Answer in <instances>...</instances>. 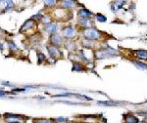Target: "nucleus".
<instances>
[{"mask_svg":"<svg viewBox=\"0 0 147 123\" xmlns=\"http://www.w3.org/2000/svg\"><path fill=\"white\" fill-rule=\"evenodd\" d=\"M34 20L31 19V20H27L26 23L24 24V25H23V27L21 28V31H24L26 30V29H27V28H30V27H31L32 25H34Z\"/></svg>","mask_w":147,"mask_h":123,"instance_id":"6e6552de","label":"nucleus"},{"mask_svg":"<svg viewBox=\"0 0 147 123\" xmlns=\"http://www.w3.org/2000/svg\"><path fill=\"white\" fill-rule=\"evenodd\" d=\"M63 33H64V35H65V37L72 38L73 36L75 35V29H74L72 27H67L65 29H64Z\"/></svg>","mask_w":147,"mask_h":123,"instance_id":"39448f33","label":"nucleus"},{"mask_svg":"<svg viewBox=\"0 0 147 123\" xmlns=\"http://www.w3.org/2000/svg\"><path fill=\"white\" fill-rule=\"evenodd\" d=\"M63 4H64V6L67 7V8H71V7L74 6V2H73V1H64Z\"/></svg>","mask_w":147,"mask_h":123,"instance_id":"2eb2a0df","label":"nucleus"},{"mask_svg":"<svg viewBox=\"0 0 147 123\" xmlns=\"http://www.w3.org/2000/svg\"><path fill=\"white\" fill-rule=\"evenodd\" d=\"M55 3H56V1H45V4L49 5V6H53Z\"/></svg>","mask_w":147,"mask_h":123,"instance_id":"412c9836","label":"nucleus"},{"mask_svg":"<svg viewBox=\"0 0 147 123\" xmlns=\"http://www.w3.org/2000/svg\"><path fill=\"white\" fill-rule=\"evenodd\" d=\"M80 24H82L83 27H88L90 23H89V20L87 19V18H82V19H80Z\"/></svg>","mask_w":147,"mask_h":123,"instance_id":"9b49d317","label":"nucleus"},{"mask_svg":"<svg viewBox=\"0 0 147 123\" xmlns=\"http://www.w3.org/2000/svg\"><path fill=\"white\" fill-rule=\"evenodd\" d=\"M79 16H80L82 18H87L88 16H90V15H91V13H90V12H88L87 10H84V9H83V10H80V11H79Z\"/></svg>","mask_w":147,"mask_h":123,"instance_id":"9d476101","label":"nucleus"},{"mask_svg":"<svg viewBox=\"0 0 147 123\" xmlns=\"http://www.w3.org/2000/svg\"><path fill=\"white\" fill-rule=\"evenodd\" d=\"M7 93L5 91H2V90H0V97H3V96L6 95Z\"/></svg>","mask_w":147,"mask_h":123,"instance_id":"4be33fe9","label":"nucleus"},{"mask_svg":"<svg viewBox=\"0 0 147 123\" xmlns=\"http://www.w3.org/2000/svg\"><path fill=\"white\" fill-rule=\"evenodd\" d=\"M83 34L87 39H90V40H95V39H98L100 37L99 31H97L95 28H92V27L86 28V30L83 31Z\"/></svg>","mask_w":147,"mask_h":123,"instance_id":"f257e3e1","label":"nucleus"},{"mask_svg":"<svg viewBox=\"0 0 147 123\" xmlns=\"http://www.w3.org/2000/svg\"><path fill=\"white\" fill-rule=\"evenodd\" d=\"M51 42L53 46H59V45L62 44V37L59 35V34H56V33H53L51 35Z\"/></svg>","mask_w":147,"mask_h":123,"instance_id":"7ed1b4c3","label":"nucleus"},{"mask_svg":"<svg viewBox=\"0 0 147 123\" xmlns=\"http://www.w3.org/2000/svg\"><path fill=\"white\" fill-rule=\"evenodd\" d=\"M34 123H53V121L49 119H35Z\"/></svg>","mask_w":147,"mask_h":123,"instance_id":"4468645a","label":"nucleus"},{"mask_svg":"<svg viewBox=\"0 0 147 123\" xmlns=\"http://www.w3.org/2000/svg\"><path fill=\"white\" fill-rule=\"evenodd\" d=\"M42 22L44 23V24H50L51 23V20H50V18L48 17V16H46V17H44V18H42Z\"/></svg>","mask_w":147,"mask_h":123,"instance_id":"a211bd4d","label":"nucleus"},{"mask_svg":"<svg viewBox=\"0 0 147 123\" xmlns=\"http://www.w3.org/2000/svg\"><path fill=\"white\" fill-rule=\"evenodd\" d=\"M135 55L139 60H147V51L145 50H137L135 51Z\"/></svg>","mask_w":147,"mask_h":123,"instance_id":"423d86ee","label":"nucleus"},{"mask_svg":"<svg viewBox=\"0 0 147 123\" xmlns=\"http://www.w3.org/2000/svg\"><path fill=\"white\" fill-rule=\"evenodd\" d=\"M66 120H67L66 118H57V121H59V122H61V121L62 122H64V121H66Z\"/></svg>","mask_w":147,"mask_h":123,"instance_id":"5701e85b","label":"nucleus"},{"mask_svg":"<svg viewBox=\"0 0 147 123\" xmlns=\"http://www.w3.org/2000/svg\"><path fill=\"white\" fill-rule=\"evenodd\" d=\"M14 7L13 1H6V7H5V10L6 11H10L12 8Z\"/></svg>","mask_w":147,"mask_h":123,"instance_id":"ddd939ff","label":"nucleus"},{"mask_svg":"<svg viewBox=\"0 0 147 123\" xmlns=\"http://www.w3.org/2000/svg\"><path fill=\"white\" fill-rule=\"evenodd\" d=\"M125 120L127 123H137L138 122V119H137L135 116L131 115V114H127V115H125Z\"/></svg>","mask_w":147,"mask_h":123,"instance_id":"0eeeda50","label":"nucleus"},{"mask_svg":"<svg viewBox=\"0 0 147 123\" xmlns=\"http://www.w3.org/2000/svg\"><path fill=\"white\" fill-rule=\"evenodd\" d=\"M134 65L138 66V68H142V69H146L147 68V65H145L144 64H141V63H138V62H134Z\"/></svg>","mask_w":147,"mask_h":123,"instance_id":"dca6fc26","label":"nucleus"},{"mask_svg":"<svg viewBox=\"0 0 147 123\" xmlns=\"http://www.w3.org/2000/svg\"><path fill=\"white\" fill-rule=\"evenodd\" d=\"M47 49H48V52H49L50 56H51V57H53V58H56V57H60V56L62 55L61 52L59 51L58 49L55 47V46H48Z\"/></svg>","mask_w":147,"mask_h":123,"instance_id":"20e7f679","label":"nucleus"},{"mask_svg":"<svg viewBox=\"0 0 147 123\" xmlns=\"http://www.w3.org/2000/svg\"><path fill=\"white\" fill-rule=\"evenodd\" d=\"M96 58L98 59H105V58H111L113 57V55L117 54V52L112 51V50H98L96 51Z\"/></svg>","mask_w":147,"mask_h":123,"instance_id":"f03ea898","label":"nucleus"},{"mask_svg":"<svg viewBox=\"0 0 147 123\" xmlns=\"http://www.w3.org/2000/svg\"><path fill=\"white\" fill-rule=\"evenodd\" d=\"M56 29H57V24H49L46 28H45V30L47 31V32H50V33H53V32H55L56 31Z\"/></svg>","mask_w":147,"mask_h":123,"instance_id":"1a4fd4ad","label":"nucleus"},{"mask_svg":"<svg viewBox=\"0 0 147 123\" xmlns=\"http://www.w3.org/2000/svg\"><path fill=\"white\" fill-rule=\"evenodd\" d=\"M73 70H77V71H80V70H83V66H82L80 64H74V68H73Z\"/></svg>","mask_w":147,"mask_h":123,"instance_id":"f8f14e48","label":"nucleus"},{"mask_svg":"<svg viewBox=\"0 0 147 123\" xmlns=\"http://www.w3.org/2000/svg\"><path fill=\"white\" fill-rule=\"evenodd\" d=\"M9 46H10V48H11V49H12V50H18L17 46H16V45L14 44V43H13V42H12V41H10V42H9Z\"/></svg>","mask_w":147,"mask_h":123,"instance_id":"6ab92c4d","label":"nucleus"},{"mask_svg":"<svg viewBox=\"0 0 147 123\" xmlns=\"http://www.w3.org/2000/svg\"><path fill=\"white\" fill-rule=\"evenodd\" d=\"M96 18H97V20H99V22H106V17L103 16V15L98 14V15L96 16Z\"/></svg>","mask_w":147,"mask_h":123,"instance_id":"f3484780","label":"nucleus"},{"mask_svg":"<svg viewBox=\"0 0 147 123\" xmlns=\"http://www.w3.org/2000/svg\"><path fill=\"white\" fill-rule=\"evenodd\" d=\"M38 57H39V59H38V63H41V62H42L45 59V56L43 54H41V53H39V54H38Z\"/></svg>","mask_w":147,"mask_h":123,"instance_id":"aec40b11","label":"nucleus"}]
</instances>
